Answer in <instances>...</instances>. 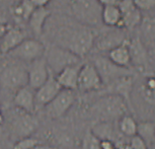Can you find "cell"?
<instances>
[{
    "instance_id": "obj_1",
    "label": "cell",
    "mask_w": 155,
    "mask_h": 149,
    "mask_svg": "<svg viewBox=\"0 0 155 149\" xmlns=\"http://www.w3.org/2000/svg\"><path fill=\"white\" fill-rule=\"evenodd\" d=\"M54 23L51 33L53 44L69 50L81 59L92 51L97 35L94 28L84 25L73 17Z\"/></svg>"
},
{
    "instance_id": "obj_2",
    "label": "cell",
    "mask_w": 155,
    "mask_h": 149,
    "mask_svg": "<svg viewBox=\"0 0 155 149\" xmlns=\"http://www.w3.org/2000/svg\"><path fill=\"white\" fill-rule=\"evenodd\" d=\"M127 107L128 103L122 96L114 93H106L92 104L90 114L98 122H113L126 115Z\"/></svg>"
},
{
    "instance_id": "obj_3",
    "label": "cell",
    "mask_w": 155,
    "mask_h": 149,
    "mask_svg": "<svg viewBox=\"0 0 155 149\" xmlns=\"http://www.w3.org/2000/svg\"><path fill=\"white\" fill-rule=\"evenodd\" d=\"M25 85H28V66L25 62L12 59L0 68L1 90L14 93Z\"/></svg>"
},
{
    "instance_id": "obj_4",
    "label": "cell",
    "mask_w": 155,
    "mask_h": 149,
    "mask_svg": "<svg viewBox=\"0 0 155 149\" xmlns=\"http://www.w3.org/2000/svg\"><path fill=\"white\" fill-rule=\"evenodd\" d=\"M72 17L84 25L95 28L101 23L102 6L97 0H72Z\"/></svg>"
},
{
    "instance_id": "obj_5",
    "label": "cell",
    "mask_w": 155,
    "mask_h": 149,
    "mask_svg": "<svg viewBox=\"0 0 155 149\" xmlns=\"http://www.w3.org/2000/svg\"><path fill=\"white\" fill-rule=\"evenodd\" d=\"M44 57L47 61L50 71L54 75L66 67L81 63L80 57L73 54L69 50L53 43L46 47Z\"/></svg>"
},
{
    "instance_id": "obj_6",
    "label": "cell",
    "mask_w": 155,
    "mask_h": 149,
    "mask_svg": "<svg viewBox=\"0 0 155 149\" xmlns=\"http://www.w3.org/2000/svg\"><path fill=\"white\" fill-rule=\"evenodd\" d=\"M8 124L11 135L16 137V140H18L23 137L31 136L38 129L39 121L34 114L27 113L15 108L12 114H10Z\"/></svg>"
},
{
    "instance_id": "obj_7",
    "label": "cell",
    "mask_w": 155,
    "mask_h": 149,
    "mask_svg": "<svg viewBox=\"0 0 155 149\" xmlns=\"http://www.w3.org/2000/svg\"><path fill=\"white\" fill-rule=\"evenodd\" d=\"M91 63L97 70L104 85H107L122 76L132 75L130 68H124V67L116 65L107 58V56H104L101 53L95 54L93 56Z\"/></svg>"
},
{
    "instance_id": "obj_8",
    "label": "cell",
    "mask_w": 155,
    "mask_h": 149,
    "mask_svg": "<svg viewBox=\"0 0 155 149\" xmlns=\"http://www.w3.org/2000/svg\"><path fill=\"white\" fill-rule=\"evenodd\" d=\"M46 46L39 39L35 38H25L16 48L10 51L7 55L12 59L19 60L25 63H30L31 61L41 58L45 54Z\"/></svg>"
},
{
    "instance_id": "obj_9",
    "label": "cell",
    "mask_w": 155,
    "mask_h": 149,
    "mask_svg": "<svg viewBox=\"0 0 155 149\" xmlns=\"http://www.w3.org/2000/svg\"><path fill=\"white\" fill-rule=\"evenodd\" d=\"M76 101L75 90L62 88L55 98L43 108L50 119H59L65 116Z\"/></svg>"
},
{
    "instance_id": "obj_10",
    "label": "cell",
    "mask_w": 155,
    "mask_h": 149,
    "mask_svg": "<svg viewBox=\"0 0 155 149\" xmlns=\"http://www.w3.org/2000/svg\"><path fill=\"white\" fill-rule=\"evenodd\" d=\"M104 83L97 70L91 62H87L81 65L78 74L77 90L81 92H90L102 88Z\"/></svg>"
},
{
    "instance_id": "obj_11",
    "label": "cell",
    "mask_w": 155,
    "mask_h": 149,
    "mask_svg": "<svg viewBox=\"0 0 155 149\" xmlns=\"http://www.w3.org/2000/svg\"><path fill=\"white\" fill-rule=\"evenodd\" d=\"M112 30L102 31L96 35L93 49H96L99 53L109 52L115 47L121 45L128 40L126 36V30L119 28H110Z\"/></svg>"
},
{
    "instance_id": "obj_12",
    "label": "cell",
    "mask_w": 155,
    "mask_h": 149,
    "mask_svg": "<svg viewBox=\"0 0 155 149\" xmlns=\"http://www.w3.org/2000/svg\"><path fill=\"white\" fill-rule=\"evenodd\" d=\"M118 6L122 13V20L120 28L126 31H133L138 28L142 22V11L136 6L133 0H121Z\"/></svg>"
},
{
    "instance_id": "obj_13",
    "label": "cell",
    "mask_w": 155,
    "mask_h": 149,
    "mask_svg": "<svg viewBox=\"0 0 155 149\" xmlns=\"http://www.w3.org/2000/svg\"><path fill=\"white\" fill-rule=\"evenodd\" d=\"M129 50L131 56V67L139 71H147L150 65L147 47L142 42L140 37L129 39Z\"/></svg>"
},
{
    "instance_id": "obj_14",
    "label": "cell",
    "mask_w": 155,
    "mask_h": 149,
    "mask_svg": "<svg viewBox=\"0 0 155 149\" xmlns=\"http://www.w3.org/2000/svg\"><path fill=\"white\" fill-rule=\"evenodd\" d=\"M28 64V85L36 90L46 82L51 72L44 56Z\"/></svg>"
},
{
    "instance_id": "obj_15",
    "label": "cell",
    "mask_w": 155,
    "mask_h": 149,
    "mask_svg": "<svg viewBox=\"0 0 155 149\" xmlns=\"http://www.w3.org/2000/svg\"><path fill=\"white\" fill-rule=\"evenodd\" d=\"M61 89H62V87L58 83L55 75L53 73H50V76L46 80V82L35 90L36 110L43 109L47 104H49L60 92Z\"/></svg>"
},
{
    "instance_id": "obj_16",
    "label": "cell",
    "mask_w": 155,
    "mask_h": 149,
    "mask_svg": "<svg viewBox=\"0 0 155 149\" xmlns=\"http://www.w3.org/2000/svg\"><path fill=\"white\" fill-rule=\"evenodd\" d=\"M12 101L14 107L27 113L35 114L37 111L36 101H35V90L28 85L17 89L13 93Z\"/></svg>"
},
{
    "instance_id": "obj_17",
    "label": "cell",
    "mask_w": 155,
    "mask_h": 149,
    "mask_svg": "<svg viewBox=\"0 0 155 149\" xmlns=\"http://www.w3.org/2000/svg\"><path fill=\"white\" fill-rule=\"evenodd\" d=\"M25 38L27 35L20 28H9L4 36L0 39V54L7 55L14 48H16Z\"/></svg>"
},
{
    "instance_id": "obj_18",
    "label": "cell",
    "mask_w": 155,
    "mask_h": 149,
    "mask_svg": "<svg viewBox=\"0 0 155 149\" xmlns=\"http://www.w3.org/2000/svg\"><path fill=\"white\" fill-rule=\"evenodd\" d=\"M82 64H75V65L68 66L63 70H61L59 73L55 75L56 80L62 88L77 90L78 84V74Z\"/></svg>"
},
{
    "instance_id": "obj_19",
    "label": "cell",
    "mask_w": 155,
    "mask_h": 149,
    "mask_svg": "<svg viewBox=\"0 0 155 149\" xmlns=\"http://www.w3.org/2000/svg\"><path fill=\"white\" fill-rule=\"evenodd\" d=\"M52 14V11L48 7H38L34 10L28 18V22L31 31L37 38H40L45 31L48 19Z\"/></svg>"
},
{
    "instance_id": "obj_20",
    "label": "cell",
    "mask_w": 155,
    "mask_h": 149,
    "mask_svg": "<svg viewBox=\"0 0 155 149\" xmlns=\"http://www.w3.org/2000/svg\"><path fill=\"white\" fill-rule=\"evenodd\" d=\"M107 91L106 93H114L122 96L129 104L130 101V94L133 89V77L132 75H126L114 80L113 82L106 85Z\"/></svg>"
},
{
    "instance_id": "obj_21",
    "label": "cell",
    "mask_w": 155,
    "mask_h": 149,
    "mask_svg": "<svg viewBox=\"0 0 155 149\" xmlns=\"http://www.w3.org/2000/svg\"><path fill=\"white\" fill-rule=\"evenodd\" d=\"M107 58L116 65L131 68V56L129 50V39L121 45L115 47L107 52Z\"/></svg>"
},
{
    "instance_id": "obj_22",
    "label": "cell",
    "mask_w": 155,
    "mask_h": 149,
    "mask_svg": "<svg viewBox=\"0 0 155 149\" xmlns=\"http://www.w3.org/2000/svg\"><path fill=\"white\" fill-rule=\"evenodd\" d=\"M122 20V13L118 6L115 5H106L102 6L101 10V23L107 28H119Z\"/></svg>"
},
{
    "instance_id": "obj_23",
    "label": "cell",
    "mask_w": 155,
    "mask_h": 149,
    "mask_svg": "<svg viewBox=\"0 0 155 149\" xmlns=\"http://www.w3.org/2000/svg\"><path fill=\"white\" fill-rule=\"evenodd\" d=\"M118 129L122 135L126 137H133L137 135L138 123L130 115H124L118 120Z\"/></svg>"
},
{
    "instance_id": "obj_24",
    "label": "cell",
    "mask_w": 155,
    "mask_h": 149,
    "mask_svg": "<svg viewBox=\"0 0 155 149\" xmlns=\"http://www.w3.org/2000/svg\"><path fill=\"white\" fill-rule=\"evenodd\" d=\"M91 132L97 137L99 140H104V139H110L115 141V126H114L113 122H97L94 126L92 127Z\"/></svg>"
},
{
    "instance_id": "obj_25",
    "label": "cell",
    "mask_w": 155,
    "mask_h": 149,
    "mask_svg": "<svg viewBox=\"0 0 155 149\" xmlns=\"http://www.w3.org/2000/svg\"><path fill=\"white\" fill-rule=\"evenodd\" d=\"M35 9L36 7L34 6L31 0H20L12 8V13L16 18L28 22Z\"/></svg>"
},
{
    "instance_id": "obj_26",
    "label": "cell",
    "mask_w": 155,
    "mask_h": 149,
    "mask_svg": "<svg viewBox=\"0 0 155 149\" xmlns=\"http://www.w3.org/2000/svg\"><path fill=\"white\" fill-rule=\"evenodd\" d=\"M137 135H139L146 143L155 138V124L151 122H143L138 124Z\"/></svg>"
},
{
    "instance_id": "obj_27",
    "label": "cell",
    "mask_w": 155,
    "mask_h": 149,
    "mask_svg": "<svg viewBox=\"0 0 155 149\" xmlns=\"http://www.w3.org/2000/svg\"><path fill=\"white\" fill-rule=\"evenodd\" d=\"M80 149H101V140L91 132L87 131L81 142Z\"/></svg>"
},
{
    "instance_id": "obj_28",
    "label": "cell",
    "mask_w": 155,
    "mask_h": 149,
    "mask_svg": "<svg viewBox=\"0 0 155 149\" xmlns=\"http://www.w3.org/2000/svg\"><path fill=\"white\" fill-rule=\"evenodd\" d=\"M39 143L41 142L37 138H34V137H23V138L16 140L12 149H31L37 144H39Z\"/></svg>"
},
{
    "instance_id": "obj_29",
    "label": "cell",
    "mask_w": 155,
    "mask_h": 149,
    "mask_svg": "<svg viewBox=\"0 0 155 149\" xmlns=\"http://www.w3.org/2000/svg\"><path fill=\"white\" fill-rule=\"evenodd\" d=\"M133 2L141 11H150L155 9V0H133Z\"/></svg>"
},
{
    "instance_id": "obj_30",
    "label": "cell",
    "mask_w": 155,
    "mask_h": 149,
    "mask_svg": "<svg viewBox=\"0 0 155 149\" xmlns=\"http://www.w3.org/2000/svg\"><path fill=\"white\" fill-rule=\"evenodd\" d=\"M130 147L131 149H148L147 143H146L139 135H135V136L131 137Z\"/></svg>"
},
{
    "instance_id": "obj_31",
    "label": "cell",
    "mask_w": 155,
    "mask_h": 149,
    "mask_svg": "<svg viewBox=\"0 0 155 149\" xmlns=\"http://www.w3.org/2000/svg\"><path fill=\"white\" fill-rule=\"evenodd\" d=\"M101 149H117L116 142L110 139L101 140Z\"/></svg>"
},
{
    "instance_id": "obj_32",
    "label": "cell",
    "mask_w": 155,
    "mask_h": 149,
    "mask_svg": "<svg viewBox=\"0 0 155 149\" xmlns=\"http://www.w3.org/2000/svg\"><path fill=\"white\" fill-rule=\"evenodd\" d=\"M31 1L34 4V6L38 8V7H47L53 0H31Z\"/></svg>"
},
{
    "instance_id": "obj_33",
    "label": "cell",
    "mask_w": 155,
    "mask_h": 149,
    "mask_svg": "<svg viewBox=\"0 0 155 149\" xmlns=\"http://www.w3.org/2000/svg\"><path fill=\"white\" fill-rule=\"evenodd\" d=\"M97 1L101 3V6H106V5H115V4L119 3L118 0H97Z\"/></svg>"
},
{
    "instance_id": "obj_34",
    "label": "cell",
    "mask_w": 155,
    "mask_h": 149,
    "mask_svg": "<svg viewBox=\"0 0 155 149\" xmlns=\"http://www.w3.org/2000/svg\"><path fill=\"white\" fill-rule=\"evenodd\" d=\"M8 28H9V27H8L6 23L0 22V39H1V38L4 36V34L6 33Z\"/></svg>"
},
{
    "instance_id": "obj_35",
    "label": "cell",
    "mask_w": 155,
    "mask_h": 149,
    "mask_svg": "<svg viewBox=\"0 0 155 149\" xmlns=\"http://www.w3.org/2000/svg\"><path fill=\"white\" fill-rule=\"evenodd\" d=\"M31 149H53L51 147V146H48V145H44V144H41V143H39V144H37L36 146H34L33 148Z\"/></svg>"
},
{
    "instance_id": "obj_36",
    "label": "cell",
    "mask_w": 155,
    "mask_h": 149,
    "mask_svg": "<svg viewBox=\"0 0 155 149\" xmlns=\"http://www.w3.org/2000/svg\"><path fill=\"white\" fill-rule=\"evenodd\" d=\"M54 1V0H53ZM58 2H60L61 4H69L70 5V3H71V1L72 0H57Z\"/></svg>"
},
{
    "instance_id": "obj_37",
    "label": "cell",
    "mask_w": 155,
    "mask_h": 149,
    "mask_svg": "<svg viewBox=\"0 0 155 149\" xmlns=\"http://www.w3.org/2000/svg\"><path fill=\"white\" fill-rule=\"evenodd\" d=\"M4 121H5V118H4V116L2 115V113H0V126H2V125H3Z\"/></svg>"
},
{
    "instance_id": "obj_38",
    "label": "cell",
    "mask_w": 155,
    "mask_h": 149,
    "mask_svg": "<svg viewBox=\"0 0 155 149\" xmlns=\"http://www.w3.org/2000/svg\"><path fill=\"white\" fill-rule=\"evenodd\" d=\"M0 113H2V109H1V106H0Z\"/></svg>"
},
{
    "instance_id": "obj_39",
    "label": "cell",
    "mask_w": 155,
    "mask_h": 149,
    "mask_svg": "<svg viewBox=\"0 0 155 149\" xmlns=\"http://www.w3.org/2000/svg\"><path fill=\"white\" fill-rule=\"evenodd\" d=\"M118 1H121V0H118Z\"/></svg>"
}]
</instances>
